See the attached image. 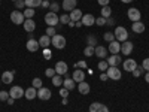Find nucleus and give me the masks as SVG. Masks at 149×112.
<instances>
[{"instance_id":"nucleus-47","label":"nucleus","mask_w":149,"mask_h":112,"mask_svg":"<svg viewBox=\"0 0 149 112\" xmlns=\"http://www.w3.org/2000/svg\"><path fill=\"white\" fill-rule=\"evenodd\" d=\"M15 6H17V9H22L24 6H26V2H24V0H17Z\"/></svg>"},{"instance_id":"nucleus-5","label":"nucleus","mask_w":149,"mask_h":112,"mask_svg":"<svg viewBox=\"0 0 149 112\" xmlns=\"http://www.w3.org/2000/svg\"><path fill=\"white\" fill-rule=\"evenodd\" d=\"M10 21L14 24H17V26H19V24H24L26 17H24V14L19 12V10H12L10 12Z\"/></svg>"},{"instance_id":"nucleus-13","label":"nucleus","mask_w":149,"mask_h":112,"mask_svg":"<svg viewBox=\"0 0 149 112\" xmlns=\"http://www.w3.org/2000/svg\"><path fill=\"white\" fill-rule=\"evenodd\" d=\"M26 46H27V51H30V52H36V51H39V48H40L39 41H36V39H29Z\"/></svg>"},{"instance_id":"nucleus-50","label":"nucleus","mask_w":149,"mask_h":112,"mask_svg":"<svg viewBox=\"0 0 149 112\" xmlns=\"http://www.w3.org/2000/svg\"><path fill=\"white\" fill-rule=\"evenodd\" d=\"M97 2H98V5H100V6H107L110 0H97Z\"/></svg>"},{"instance_id":"nucleus-46","label":"nucleus","mask_w":149,"mask_h":112,"mask_svg":"<svg viewBox=\"0 0 149 112\" xmlns=\"http://www.w3.org/2000/svg\"><path fill=\"white\" fill-rule=\"evenodd\" d=\"M142 67L145 69V72H149V58H145V60H143Z\"/></svg>"},{"instance_id":"nucleus-23","label":"nucleus","mask_w":149,"mask_h":112,"mask_svg":"<svg viewBox=\"0 0 149 112\" xmlns=\"http://www.w3.org/2000/svg\"><path fill=\"white\" fill-rule=\"evenodd\" d=\"M107 51H109L110 54H118V52H121V43H119L118 41L110 42V45H109V48H107Z\"/></svg>"},{"instance_id":"nucleus-30","label":"nucleus","mask_w":149,"mask_h":112,"mask_svg":"<svg viewBox=\"0 0 149 112\" xmlns=\"http://www.w3.org/2000/svg\"><path fill=\"white\" fill-rule=\"evenodd\" d=\"M24 17H26V20H29V18H33L34 17V14H36V10L33 9V8H27V9H24Z\"/></svg>"},{"instance_id":"nucleus-11","label":"nucleus","mask_w":149,"mask_h":112,"mask_svg":"<svg viewBox=\"0 0 149 112\" xmlns=\"http://www.w3.org/2000/svg\"><path fill=\"white\" fill-rule=\"evenodd\" d=\"M133 48H134V45H133L130 41H125V42L121 43V52H122L124 55H130V54L133 52Z\"/></svg>"},{"instance_id":"nucleus-28","label":"nucleus","mask_w":149,"mask_h":112,"mask_svg":"<svg viewBox=\"0 0 149 112\" xmlns=\"http://www.w3.org/2000/svg\"><path fill=\"white\" fill-rule=\"evenodd\" d=\"M74 84H76V82H74L72 78H66V79L63 81V87H64V88H67L69 91H70V90H74Z\"/></svg>"},{"instance_id":"nucleus-40","label":"nucleus","mask_w":149,"mask_h":112,"mask_svg":"<svg viewBox=\"0 0 149 112\" xmlns=\"http://www.w3.org/2000/svg\"><path fill=\"white\" fill-rule=\"evenodd\" d=\"M45 33H46L49 37H52V36H55V34H57V30H55V27H48Z\"/></svg>"},{"instance_id":"nucleus-7","label":"nucleus","mask_w":149,"mask_h":112,"mask_svg":"<svg viewBox=\"0 0 149 112\" xmlns=\"http://www.w3.org/2000/svg\"><path fill=\"white\" fill-rule=\"evenodd\" d=\"M127 17H128V20H130V21L136 22V21H140L142 14H140V10H139V9H136V8H130V9L127 10Z\"/></svg>"},{"instance_id":"nucleus-44","label":"nucleus","mask_w":149,"mask_h":112,"mask_svg":"<svg viewBox=\"0 0 149 112\" xmlns=\"http://www.w3.org/2000/svg\"><path fill=\"white\" fill-rule=\"evenodd\" d=\"M49 9H51V12H55V14H57V12L60 10V5L58 3H51V6H49Z\"/></svg>"},{"instance_id":"nucleus-14","label":"nucleus","mask_w":149,"mask_h":112,"mask_svg":"<svg viewBox=\"0 0 149 112\" xmlns=\"http://www.w3.org/2000/svg\"><path fill=\"white\" fill-rule=\"evenodd\" d=\"M107 48H104V46H102V45H97L95 48H94V55H97L98 58H106L107 57Z\"/></svg>"},{"instance_id":"nucleus-8","label":"nucleus","mask_w":149,"mask_h":112,"mask_svg":"<svg viewBox=\"0 0 149 112\" xmlns=\"http://www.w3.org/2000/svg\"><path fill=\"white\" fill-rule=\"evenodd\" d=\"M55 72H57V75H67V69H69V66H67V63L66 61H57L55 63Z\"/></svg>"},{"instance_id":"nucleus-10","label":"nucleus","mask_w":149,"mask_h":112,"mask_svg":"<svg viewBox=\"0 0 149 112\" xmlns=\"http://www.w3.org/2000/svg\"><path fill=\"white\" fill-rule=\"evenodd\" d=\"M90 112H109V108L103 103L94 102V103L90 105Z\"/></svg>"},{"instance_id":"nucleus-20","label":"nucleus","mask_w":149,"mask_h":112,"mask_svg":"<svg viewBox=\"0 0 149 112\" xmlns=\"http://www.w3.org/2000/svg\"><path fill=\"white\" fill-rule=\"evenodd\" d=\"M78 5V0H63V9L72 12L73 9H76Z\"/></svg>"},{"instance_id":"nucleus-35","label":"nucleus","mask_w":149,"mask_h":112,"mask_svg":"<svg viewBox=\"0 0 149 112\" xmlns=\"http://www.w3.org/2000/svg\"><path fill=\"white\" fill-rule=\"evenodd\" d=\"M143 72H145V69H143L142 66H137V67H136V69H134L131 73H133V76H134V78H139L140 75L143 73Z\"/></svg>"},{"instance_id":"nucleus-54","label":"nucleus","mask_w":149,"mask_h":112,"mask_svg":"<svg viewBox=\"0 0 149 112\" xmlns=\"http://www.w3.org/2000/svg\"><path fill=\"white\" fill-rule=\"evenodd\" d=\"M145 81L149 84V72H146V75H145Z\"/></svg>"},{"instance_id":"nucleus-51","label":"nucleus","mask_w":149,"mask_h":112,"mask_svg":"<svg viewBox=\"0 0 149 112\" xmlns=\"http://www.w3.org/2000/svg\"><path fill=\"white\" fill-rule=\"evenodd\" d=\"M109 78H107V73L106 72H103L102 75H100V81H107Z\"/></svg>"},{"instance_id":"nucleus-12","label":"nucleus","mask_w":149,"mask_h":112,"mask_svg":"<svg viewBox=\"0 0 149 112\" xmlns=\"http://www.w3.org/2000/svg\"><path fill=\"white\" fill-rule=\"evenodd\" d=\"M122 67H124L125 72H133L136 67H137V63H136V60H133V58H127L122 63Z\"/></svg>"},{"instance_id":"nucleus-36","label":"nucleus","mask_w":149,"mask_h":112,"mask_svg":"<svg viewBox=\"0 0 149 112\" xmlns=\"http://www.w3.org/2000/svg\"><path fill=\"white\" fill-rule=\"evenodd\" d=\"M107 69H109L107 61H106V60H102L100 63H98V70H100V72H106Z\"/></svg>"},{"instance_id":"nucleus-2","label":"nucleus","mask_w":149,"mask_h":112,"mask_svg":"<svg viewBox=\"0 0 149 112\" xmlns=\"http://www.w3.org/2000/svg\"><path fill=\"white\" fill-rule=\"evenodd\" d=\"M51 45H54L57 49H63L66 46V37L63 34H55L51 37Z\"/></svg>"},{"instance_id":"nucleus-34","label":"nucleus","mask_w":149,"mask_h":112,"mask_svg":"<svg viewBox=\"0 0 149 112\" xmlns=\"http://www.w3.org/2000/svg\"><path fill=\"white\" fill-rule=\"evenodd\" d=\"M103 39H104L106 42L110 43V42H113V41H115V34H113V33H110V32H107V33L103 34Z\"/></svg>"},{"instance_id":"nucleus-42","label":"nucleus","mask_w":149,"mask_h":112,"mask_svg":"<svg viewBox=\"0 0 149 112\" xmlns=\"http://www.w3.org/2000/svg\"><path fill=\"white\" fill-rule=\"evenodd\" d=\"M60 22L61 24H69L70 22V17L69 15H61L60 17Z\"/></svg>"},{"instance_id":"nucleus-18","label":"nucleus","mask_w":149,"mask_h":112,"mask_svg":"<svg viewBox=\"0 0 149 112\" xmlns=\"http://www.w3.org/2000/svg\"><path fill=\"white\" fill-rule=\"evenodd\" d=\"M72 79L74 81V82H82V81H85V72L82 70V69H76L73 72V76H72Z\"/></svg>"},{"instance_id":"nucleus-56","label":"nucleus","mask_w":149,"mask_h":112,"mask_svg":"<svg viewBox=\"0 0 149 112\" xmlns=\"http://www.w3.org/2000/svg\"><path fill=\"white\" fill-rule=\"evenodd\" d=\"M121 2H122V3H131L133 0H121Z\"/></svg>"},{"instance_id":"nucleus-55","label":"nucleus","mask_w":149,"mask_h":112,"mask_svg":"<svg viewBox=\"0 0 149 112\" xmlns=\"http://www.w3.org/2000/svg\"><path fill=\"white\" fill-rule=\"evenodd\" d=\"M74 26H76V27H81V26H82V22H81V21H76V24H74Z\"/></svg>"},{"instance_id":"nucleus-53","label":"nucleus","mask_w":149,"mask_h":112,"mask_svg":"<svg viewBox=\"0 0 149 112\" xmlns=\"http://www.w3.org/2000/svg\"><path fill=\"white\" fill-rule=\"evenodd\" d=\"M6 102H8V105H14V102H15V99H12V97H9V99H8Z\"/></svg>"},{"instance_id":"nucleus-37","label":"nucleus","mask_w":149,"mask_h":112,"mask_svg":"<svg viewBox=\"0 0 149 112\" xmlns=\"http://www.w3.org/2000/svg\"><path fill=\"white\" fill-rule=\"evenodd\" d=\"M94 48H95V46H86V48L84 49V55H85V57L94 55Z\"/></svg>"},{"instance_id":"nucleus-59","label":"nucleus","mask_w":149,"mask_h":112,"mask_svg":"<svg viewBox=\"0 0 149 112\" xmlns=\"http://www.w3.org/2000/svg\"><path fill=\"white\" fill-rule=\"evenodd\" d=\"M12 2H17V0H12Z\"/></svg>"},{"instance_id":"nucleus-17","label":"nucleus","mask_w":149,"mask_h":112,"mask_svg":"<svg viewBox=\"0 0 149 112\" xmlns=\"http://www.w3.org/2000/svg\"><path fill=\"white\" fill-rule=\"evenodd\" d=\"M106 61H107L109 66H115V67H116L121 61H122V58H121L118 54H112L110 57H106Z\"/></svg>"},{"instance_id":"nucleus-38","label":"nucleus","mask_w":149,"mask_h":112,"mask_svg":"<svg viewBox=\"0 0 149 112\" xmlns=\"http://www.w3.org/2000/svg\"><path fill=\"white\" fill-rule=\"evenodd\" d=\"M45 75L48 78H52V76H55L57 75V72H55V69H51V67H48L46 70H45Z\"/></svg>"},{"instance_id":"nucleus-33","label":"nucleus","mask_w":149,"mask_h":112,"mask_svg":"<svg viewBox=\"0 0 149 112\" xmlns=\"http://www.w3.org/2000/svg\"><path fill=\"white\" fill-rule=\"evenodd\" d=\"M86 43H88V46H97V39L93 34H90L86 36Z\"/></svg>"},{"instance_id":"nucleus-39","label":"nucleus","mask_w":149,"mask_h":112,"mask_svg":"<svg viewBox=\"0 0 149 112\" xmlns=\"http://www.w3.org/2000/svg\"><path fill=\"white\" fill-rule=\"evenodd\" d=\"M9 99V91H0V102H6Z\"/></svg>"},{"instance_id":"nucleus-45","label":"nucleus","mask_w":149,"mask_h":112,"mask_svg":"<svg viewBox=\"0 0 149 112\" xmlns=\"http://www.w3.org/2000/svg\"><path fill=\"white\" fill-rule=\"evenodd\" d=\"M78 67H81V69H86V61H78L76 64H74V69H78Z\"/></svg>"},{"instance_id":"nucleus-41","label":"nucleus","mask_w":149,"mask_h":112,"mask_svg":"<svg viewBox=\"0 0 149 112\" xmlns=\"http://www.w3.org/2000/svg\"><path fill=\"white\" fill-rule=\"evenodd\" d=\"M106 20H107V18L98 17V18H95V24H97V26H106Z\"/></svg>"},{"instance_id":"nucleus-21","label":"nucleus","mask_w":149,"mask_h":112,"mask_svg":"<svg viewBox=\"0 0 149 112\" xmlns=\"http://www.w3.org/2000/svg\"><path fill=\"white\" fill-rule=\"evenodd\" d=\"M22 27H24V30H26L27 33H31V32H34V29H36V22L33 21V18H29V20L24 21Z\"/></svg>"},{"instance_id":"nucleus-24","label":"nucleus","mask_w":149,"mask_h":112,"mask_svg":"<svg viewBox=\"0 0 149 112\" xmlns=\"http://www.w3.org/2000/svg\"><path fill=\"white\" fill-rule=\"evenodd\" d=\"M24 97H26L27 100H33V99L37 97V90L34 88V87H30V88H27L26 91H24Z\"/></svg>"},{"instance_id":"nucleus-15","label":"nucleus","mask_w":149,"mask_h":112,"mask_svg":"<svg viewBox=\"0 0 149 112\" xmlns=\"http://www.w3.org/2000/svg\"><path fill=\"white\" fill-rule=\"evenodd\" d=\"M14 76H15V72L14 70H6L2 73V79L3 84H12V81H14Z\"/></svg>"},{"instance_id":"nucleus-26","label":"nucleus","mask_w":149,"mask_h":112,"mask_svg":"<svg viewBox=\"0 0 149 112\" xmlns=\"http://www.w3.org/2000/svg\"><path fill=\"white\" fill-rule=\"evenodd\" d=\"M131 29H133V32H134V33H143L146 27H145V24H143L142 21H136V22H133Z\"/></svg>"},{"instance_id":"nucleus-58","label":"nucleus","mask_w":149,"mask_h":112,"mask_svg":"<svg viewBox=\"0 0 149 112\" xmlns=\"http://www.w3.org/2000/svg\"><path fill=\"white\" fill-rule=\"evenodd\" d=\"M63 105H67V97H63Z\"/></svg>"},{"instance_id":"nucleus-57","label":"nucleus","mask_w":149,"mask_h":112,"mask_svg":"<svg viewBox=\"0 0 149 112\" xmlns=\"http://www.w3.org/2000/svg\"><path fill=\"white\" fill-rule=\"evenodd\" d=\"M74 24H76L74 21H70V22H69V26H70V27H74Z\"/></svg>"},{"instance_id":"nucleus-32","label":"nucleus","mask_w":149,"mask_h":112,"mask_svg":"<svg viewBox=\"0 0 149 112\" xmlns=\"http://www.w3.org/2000/svg\"><path fill=\"white\" fill-rule=\"evenodd\" d=\"M31 87H34L36 90H39V88H42V79L40 78H34L33 81H31Z\"/></svg>"},{"instance_id":"nucleus-16","label":"nucleus","mask_w":149,"mask_h":112,"mask_svg":"<svg viewBox=\"0 0 149 112\" xmlns=\"http://www.w3.org/2000/svg\"><path fill=\"white\" fill-rule=\"evenodd\" d=\"M81 22H82V26L90 27V26H94V24H95V18H94V15H91V14H86V15L82 17Z\"/></svg>"},{"instance_id":"nucleus-43","label":"nucleus","mask_w":149,"mask_h":112,"mask_svg":"<svg viewBox=\"0 0 149 112\" xmlns=\"http://www.w3.org/2000/svg\"><path fill=\"white\" fill-rule=\"evenodd\" d=\"M43 57H45L46 60H51V58H52V52L49 51L48 48H45V49H43Z\"/></svg>"},{"instance_id":"nucleus-31","label":"nucleus","mask_w":149,"mask_h":112,"mask_svg":"<svg viewBox=\"0 0 149 112\" xmlns=\"http://www.w3.org/2000/svg\"><path fill=\"white\" fill-rule=\"evenodd\" d=\"M110 15H112V9L109 6H103L102 8V17L103 18H109Z\"/></svg>"},{"instance_id":"nucleus-4","label":"nucleus","mask_w":149,"mask_h":112,"mask_svg":"<svg viewBox=\"0 0 149 112\" xmlns=\"http://www.w3.org/2000/svg\"><path fill=\"white\" fill-rule=\"evenodd\" d=\"M106 73H107V78L112 79V81H119L121 76H122L121 70L118 67H115V66H109V69L106 70Z\"/></svg>"},{"instance_id":"nucleus-29","label":"nucleus","mask_w":149,"mask_h":112,"mask_svg":"<svg viewBox=\"0 0 149 112\" xmlns=\"http://www.w3.org/2000/svg\"><path fill=\"white\" fill-rule=\"evenodd\" d=\"M51 81H52V84L55 87H61V85H63V76H61V75H55V76L51 78Z\"/></svg>"},{"instance_id":"nucleus-49","label":"nucleus","mask_w":149,"mask_h":112,"mask_svg":"<svg viewBox=\"0 0 149 112\" xmlns=\"http://www.w3.org/2000/svg\"><path fill=\"white\" fill-rule=\"evenodd\" d=\"M113 24H115V20L112 18V17H109V18L106 20V26H113Z\"/></svg>"},{"instance_id":"nucleus-22","label":"nucleus","mask_w":149,"mask_h":112,"mask_svg":"<svg viewBox=\"0 0 149 112\" xmlns=\"http://www.w3.org/2000/svg\"><path fill=\"white\" fill-rule=\"evenodd\" d=\"M69 17H70V21H74V22H76V21H81V20H82L84 14H82L81 9H73V10L70 12Z\"/></svg>"},{"instance_id":"nucleus-52","label":"nucleus","mask_w":149,"mask_h":112,"mask_svg":"<svg viewBox=\"0 0 149 112\" xmlns=\"http://www.w3.org/2000/svg\"><path fill=\"white\" fill-rule=\"evenodd\" d=\"M42 6H43V8H49L51 5H49V2H48V0H43V2H42Z\"/></svg>"},{"instance_id":"nucleus-9","label":"nucleus","mask_w":149,"mask_h":112,"mask_svg":"<svg viewBox=\"0 0 149 112\" xmlns=\"http://www.w3.org/2000/svg\"><path fill=\"white\" fill-rule=\"evenodd\" d=\"M51 96H52L51 90L46 88V87H42V88L37 90V97H39L40 100H49V99H51Z\"/></svg>"},{"instance_id":"nucleus-25","label":"nucleus","mask_w":149,"mask_h":112,"mask_svg":"<svg viewBox=\"0 0 149 112\" xmlns=\"http://www.w3.org/2000/svg\"><path fill=\"white\" fill-rule=\"evenodd\" d=\"M39 45H40V48H49V45H51V37H49L48 34H43V36H40L39 37Z\"/></svg>"},{"instance_id":"nucleus-1","label":"nucleus","mask_w":149,"mask_h":112,"mask_svg":"<svg viewBox=\"0 0 149 112\" xmlns=\"http://www.w3.org/2000/svg\"><path fill=\"white\" fill-rule=\"evenodd\" d=\"M115 41H118L119 43H122V42H125V41H128V32H127V29L125 27H116L115 29Z\"/></svg>"},{"instance_id":"nucleus-60","label":"nucleus","mask_w":149,"mask_h":112,"mask_svg":"<svg viewBox=\"0 0 149 112\" xmlns=\"http://www.w3.org/2000/svg\"><path fill=\"white\" fill-rule=\"evenodd\" d=\"M48 2H49V0H48Z\"/></svg>"},{"instance_id":"nucleus-27","label":"nucleus","mask_w":149,"mask_h":112,"mask_svg":"<svg viewBox=\"0 0 149 112\" xmlns=\"http://www.w3.org/2000/svg\"><path fill=\"white\" fill-rule=\"evenodd\" d=\"M26 2V6L27 8H39V6H42V2L43 0H24Z\"/></svg>"},{"instance_id":"nucleus-48","label":"nucleus","mask_w":149,"mask_h":112,"mask_svg":"<svg viewBox=\"0 0 149 112\" xmlns=\"http://www.w3.org/2000/svg\"><path fill=\"white\" fill-rule=\"evenodd\" d=\"M60 96H61V97H67V96H69V90L63 87V88L60 90Z\"/></svg>"},{"instance_id":"nucleus-19","label":"nucleus","mask_w":149,"mask_h":112,"mask_svg":"<svg viewBox=\"0 0 149 112\" xmlns=\"http://www.w3.org/2000/svg\"><path fill=\"white\" fill-rule=\"evenodd\" d=\"M90 90H91V87H90V84H88V82L82 81V82H79V84H78V91H79L81 94H84V96L90 94Z\"/></svg>"},{"instance_id":"nucleus-3","label":"nucleus","mask_w":149,"mask_h":112,"mask_svg":"<svg viewBox=\"0 0 149 112\" xmlns=\"http://www.w3.org/2000/svg\"><path fill=\"white\" fill-rule=\"evenodd\" d=\"M45 22L48 24V27H55L60 22V17L55 14V12H48L45 15Z\"/></svg>"},{"instance_id":"nucleus-6","label":"nucleus","mask_w":149,"mask_h":112,"mask_svg":"<svg viewBox=\"0 0 149 112\" xmlns=\"http://www.w3.org/2000/svg\"><path fill=\"white\" fill-rule=\"evenodd\" d=\"M24 91L26 90H22L19 85H14L12 88L9 90V97H12V99H21V97H24Z\"/></svg>"}]
</instances>
